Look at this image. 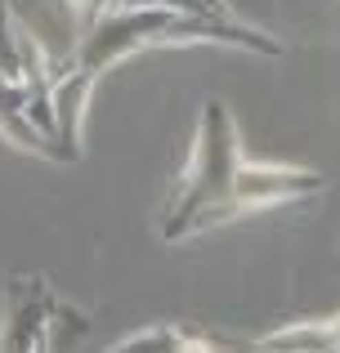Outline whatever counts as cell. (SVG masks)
I'll return each mask as SVG.
<instances>
[{
  "label": "cell",
  "mask_w": 340,
  "mask_h": 353,
  "mask_svg": "<svg viewBox=\"0 0 340 353\" xmlns=\"http://www.w3.org/2000/svg\"><path fill=\"white\" fill-rule=\"evenodd\" d=\"M318 188H323V174L282 170V165H260V161H242V165L233 170L228 192L192 215L188 233H192V228H206V224H219V219H233V215H255V210H269V206H282V201L309 197V192H318Z\"/></svg>",
  "instance_id": "obj_2"
},
{
  "label": "cell",
  "mask_w": 340,
  "mask_h": 353,
  "mask_svg": "<svg viewBox=\"0 0 340 353\" xmlns=\"http://www.w3.org/2000/svg\"><path fill=\"white\" fill-rule=\"evenodd\" d=\"M174 353H224V349H219V345H210V340H201V336H183Z\"/></svg>",
  "instance_id": "obj_5"
},
{
  "label": "cell",
  "mask_w": 340,
  "mask_h": 353,
  "mask_svg": "<svg viewBox=\"0 0 340 353\" xmlns=\"http://www.w3.org/2000/svg\"><path fill=\"white\" fill-rule=\"evenodd\" d=\"M179 331H170V327H152V331H143V336H130L126 345H117L112 353H174L179 349Z\"/></svg>",
  "instance_id": "obj_4"
},
{
  "label": "cell",
  "mask_w": 340,
  "mask_h": 353,
  "mask_svg": "<svg viewBox=\"0 0 340 353\" xmlns=\"http://www.w3.org/2000/svg\"><path fill=\"white\" fill-rule=\"evenodd\" d=\"M90 90H94V72H86V68L50 77V108H54V139L50 143L59 148V157H77Z\"/></svg>",
  "instance_id": "obj_3"
},
{
  "label": "cell",
  "mask_w": 340,
  "mask_h": 353,
  "mask_svg": "<svg viewBox=\"0 0 340 353\" xmlns=\"http://www.w3.org/2000/svg\"><path fill=\"white\" fill-rule=\"evenodd\" d=\"M237 165H242V148H237V130L228 121V108L206 103L201 108L197 139H192L188 170H183V183H179V206H174V215L166 224V237H188L192 215L224 197Z\"/></svg>",
  "instance_id": "obj_1"
}]
</instances>
